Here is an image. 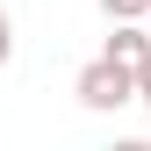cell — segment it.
Returning a JSON list of instances; mask_svg holds the SVG:
<instances>
[{
  "instance_id": "cell-4",
  "label": "cell",
  "mask_w": 151,
  "mask_h": 151,
  "mask_svg": "<svg viewBox=\"0 0 151 151\" xmlns=\"http://www.w3.org/2000/svg\"><path fill=\"white\" fill-rule=\"evenodd\" d=\"M7 58H14V22H7V7H0V72H7Z\"/></svg>"
},
{
  "instance_id": "cell-1",
  "label": "cell",
  "mask_w": 151,
  "mask_h": 151,
  "mask_svg": "<svg viewBox=\"0 0 151 151\" xmlns=\"http://www.w3.org/2000/svg\"><path fill=\"white\" fill-rule=\"evenodd\" d=\"M72 93H79V108H93V115H115V108H129V101H137V72H122V65L93 58V65H79Z\"/></svg>"
},
{
  "instance_id": "cell-3",
  "label": "cell",
  "mask_w": 151,
  "mask_h": 151,
  "mask_svg": "<svg viewBox=\"0 0 151 151\" xmlns=\"http://www.w3.org/2000/svg\"><path fill=\"white\" fill-rule=\"evenodd\" d=\"M108 22H137V14H151V0H101Z\"/></svg>"
},
{
  "instance_id": "cell-5",
  "label": "cell",
  "mask_w": 151,
  "mask_h": 151,
  "mask_svg": "<svg viewBox=\"0 0 151 151\" xmlns=\"http://www.w3.org/2000/svg\"><path fill=\"white\" fill-rule=\"evenodd\" d=\"M108 151H151V137H115Z\"/></svg>"
},
{
  "instance_id": "cell-6",
  "label": "cell",
  "mask_w": 151,
  "mask_h": 151,
  "mask_svg": "<svg viewBox=\"0 0 151 151\" xmlns=\"http://www.w3.org/2000/svg\"><path fill=\"white\" fill-rule=\"evenodd\" d=\"M137 101H151V65H144V72H137Z\"/></svg>"
},
{
  "instance_id": "cell-2",
  "label": "cell",
  "mask_w": 151,
  "mask_h": 151,
  "mask_svg": "<svg viewBox=\"0 0 151 151\" xmlns=\"http://www.w3.org/2000/svg\"><path fill=\"white\" fill-rule=\"evenodd\" d=\"M108 65H122V72H144L151 65V29H137V22H115V36H108V50H101Z\"/></svg>"
}]
</instances>
